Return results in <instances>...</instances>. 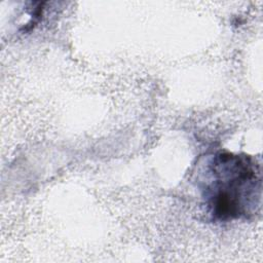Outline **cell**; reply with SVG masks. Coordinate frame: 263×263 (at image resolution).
Listing matches in <instances>:
<instances>
[{
    "mask_svg": "<svg viewBox=\"0 0 263 263\" xmlns=\"http://www.w3.org/2000/svg\"><path fill=\"white\" fill-rule=\"evenodd\" d=\"M201 190L208 212L215 221L249 219L261 205V164L247 154L219 151L205 165Z\"/></svg>",
    "mask_w": 263,
    "mask_h": 263,
    "instance_id": "1",
    "label": "cell"
}]
</instances>
